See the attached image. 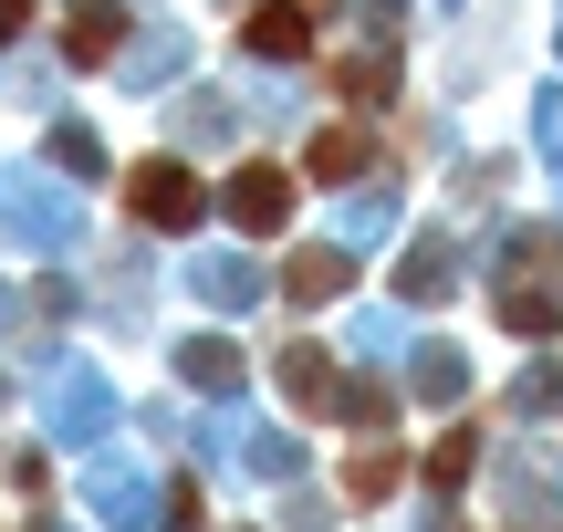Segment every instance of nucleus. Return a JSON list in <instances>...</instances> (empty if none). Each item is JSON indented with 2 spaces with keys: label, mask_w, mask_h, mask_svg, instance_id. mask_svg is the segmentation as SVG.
I'll list each match as a JSON object with an SVG mask.
<instances>
[{
  "label": "nucleus",
  "mask_w": 563,
  "mask_h": 532,
  "mask_svg": "<svg viewBox=\"0 0 563 532\" xmlns=\"http://www.w3.org/2000/svg\"><path fill=\"white\" fill-rule=\"evenodd\" d=\"M241 42H251L262 63H302V53H313V11H302V0H262Z\"/></svg>",
  "instance_id": "7ed1b4c3"
},
{
  "label": "nucleus",
  "mask_w": 563,
  "mask_h": 532,
  "mask_svg": "<svg viewBox=\"0 0 563 532\" xmlns=\"http://www.w3.org/2000/svg\"><path fill=\"white\" fill-rule=\"evenodd\" d=\"M428 480H439V491H449V480H470V439H439V459H428Z\"/></svg>",
  "instance_id": "0eeeda50"
},
{
  "label": "nucleus",
  "mask_w": 563,
  "mask_h": 532,
  "mask_svg": "<svg viewBox=\"0 0 563 532\" xmlns=\"http://www.w3.org/2000/svg\"><path fill=\"white\" fill-rule=\"evenodd\" d=\"M21 11H32V0H0V32H11V21H21Z\"/></svg>",
  "instance_id": "6e6552de"
},
{
  "label": "nucleus",
  "mask_w": 563,
  "mask_h": 532,
  "mask_svg": "<svg viewBox=\"0 0 563 532\" xmlns=\"http://www.w3.org/2000/svg\"><path fill=\"white\" fill-rule=\"evenodd\" d=\"M355 167H365V136H355V125H334V136L313 146V178H355Z\"/></svg>",
  "instance_id": "423d86ee"
},
{
  "label": "nucleus",
  "mask_w": 563,
  "mask_h": 532,
  "mask_svg": "<svg viewBox=\"0 0 563 532\" xmlns=\"http://www.w3.org/2000/svg\"><path fill=\"white\" fill-rule=\"evenodd\" d=\"M125 209H136L146 230H199L209 188H199V167H178V157H136L125 167Z\"/></svg>",
  "instance_id": "f257e3e1"
},
{
  "label": "nucleus",
  "mask_w": 563,
  "mask_h": 532,
  "mask_svg": "<svg viewBox=\"0 0 563 532\" xmlns=\"http://www.w3.org/2000/svg\"><path fill=\"white\" fill-rule=\"evenodd\" d=\"M63 42H74V63H104L125 42V11H115V0H84V11L63 21Z\"/></svg>",
  "instance_id": "20e7f679"
},
{
  "label": "nucleus",
  "mask_w": 563,
  "mask_h": 532,
  "mask_svg": "<svg viewBox=\"0 0 563 532\" xmlns=\"http://www.w3.org/2000/svg\"><path fill=\"white\" fill-rule=\"evenodd\" d=\"M220 209H230V230H251V241H282V230H292V209H302V188L282 178V157H251V167H230Z\"/></svg>",
  "instance_id": "f03ea898"
},
{
  "label": "nucleus",
  "mask_w": 563,
  "mask_h": 532,
  "mask_svg": "<svg viewBox=\"0 0 563 532\" xmlns=\"http://www.w3.org/2000/svg\"><path fill=\"white\" fill-rule=\"evenodd\" d=\"M344 491H355V501H365V512H376V501H386V491H397V450H365V459H355V470H344Z\"/></svg>",
  "instance_id": "39448f33"
}]
</instances>
